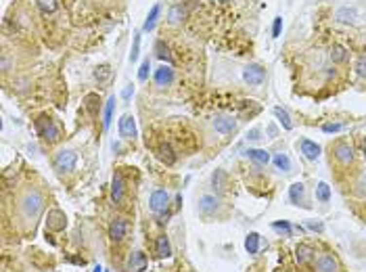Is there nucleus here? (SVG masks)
Returning <instances> with one entry per match:
<instances>
[{
	"label": "nucleus",
	"instance_id": "f257e3e1",
	"mask_svg": "<svg viewBox=\"0 0 366 272\" xmlns=\"http://www.w3.org/2000/svg\"><path fill=\"white\" fill-rule=\"evenodd\" d=\"M19 209H21V214H23L27 220H32V224H34L36 218H40L42 209H44V197H42L38 191L25 193L23 199H21V203H19Z\"/></svg>",
	"mask_w": 366,
	"mask_h": 272
},
{
	"label": "nucleus",
	"instance_id": "f03ea898",
	"mask_svg": "<svg viewBox=\"0 0 366 272\" xmlns=\"http://www.w3.org/2000/svg\"><path fill=\"white\" fill-rule=\"evenodd\" d=\"M36 132L46 143H57L61 138V128L51 115H40L36 120Z\"/></svg>",
	"mask_w": 366,
	"mask_h": 272
},
{
	"label": "nucleus",
	"instance_id": "7ed1b4c3",
	"mask_svg": "<svg viewBox=\"0 0 366 272\" xmlns=\"http://www.w3.org/2000/svg\"><path fill=\"white\" fill-rule=\"evenodd\" d=\"M55 170L59 172H73L75 163H77V153L73 149H61L57 155H55Z\"/></svg>",
	"mask_w": 366,
	"mask_h": 272
},
{
	"label": "nucleus",
	"instance_id": "20e7f679",
	"mask_svg": "<svg viewBox=\"0 0 366 272\" xmlns=\"http://www.w3.org/2000/svg\"><path fill=\"white\" fill-rule=\"evenodd\" d=\"M149 207L153 214H164L167 207H170V193L165 188H155L149 197Z\"/></svg>",
	"mask_w": 366,
	"mask_h": 272
},
{
	"label": "nucleus",
	"instance_id": "39448f33",
	"mask_svg": "<svg viewBox=\"0 0 366 272\" xmlns=\"http://www.w3.org/2000/svg\"><path fill=\"white\" fill-rule=\"evenodd\" d=\"M243 80L249 84V86H262L266 80V69L259 65V63H249L243 69Z\"/></svg>",
	"mask_w": 366,
	"mask_h": 272
},
{
	"label": "nucleus",
	"instance_id": "423d86ee",
	"mask_svg": "<svg viewBox=\"0 0 366 272\" xmlns=\"http://www.w3.org/2000/svg\"><path fill=\"white\" fill-rule=\"evenodd\" d=\"M212 124H214V130L222 136H228V134H235L237 132V120L230 115H216Z\"/></svg>",
	"mask_w": 366,
	"mask_h": 272
},
{
	"label": "nucleus",
	"instance_id": "0eeeda50",
	"mask_svg": "<svg viewBox=\"0 0 366 272\" xmlns=\"http://www.w3.org/2000/svg\"><path fill=\"white\" fill-rule=\"evenodd\" d=\"M128 235V222L126 218H113L109 224V239L113 243H122Z\"/></svg>",
	"mask_w": 366,
	"mask_h": 272
},
{
	"label": "nucleus",
	"instance_id": "6e6552de",
	"mask_svg": "<svg viewBox=\"0 0 366 272\" xmlns=\"http://www.w3.org/2000/svg\"><path fill=\"white\" fill-rule=\"evenodd\" d=\"M65 226H67L65 212H61V209H51V212H48V218H46V228L55 230V233H61V230H65Z\"/></svg>",
	"mask_w": 366,
	"mask_h": 272
},
{
	"label": "nucleus",
	"instance_id": "1a4fd4ad",
	"mask_svg": "<svg viewBox=\"0 0 366 272\" xmlns=\"http://www.w3.org/2000/svg\"><path fill=\"white\" fill-rule=\"evenodd\" d=\"M314 268L316 272H339V262L330 254H320L314 262Z\"/></svg>",
	"mask_w": 366,
	"mask_h": 272
},
{
	"label": "nucleus",
	"instance_id": "9d476101",
	"mask_svg": "<svg viewBox=\"0 0 366 272\" xmlns=\"http://www.w3.org/2000/svg\"><path fill=\"white\" fill-rule=\"evenodd\" d=\"M146 266H149V260H146L145 251H132L130 257H128V264H126V268H128V272H145Z\"/></svg>",
	"mask_w": 366,
	"mask_h": 272
},
{
	"label": "nucleus",
	"instance_id": "9b49d317",
	"mask_svg": "<svg viewBox=\"0 0 366 272\" xmlns=\"http://www.w3.org/2000/svg\"><path fill=\"white\" fill-rule=\"evenodd\" d=\"M289 201L293 205H301V207H306L310 209L312 205L308 203V199H306V186L301 184V182H293L289 186Z\"/></svg>",
	"mask_w": 366,
	"mask_h": 272
},
{
	"label": "nucleus",
	"instance_id": "f8f14e48",
	"mask_svg": "<svg viewBox=\"0 0 366 272\" xmlns=\"http://www.w3.org/2000/svg\"><path fill=\"white\" fill-rule=\"evenodd\" d=\"M297 149L304 153V157L310 159V162H316V159L320 157V145L318 143H314V141H310V138H301V141L297 143Z\"/></svg>",
	"mask_w": 366,
	"mask_h": 272
},
{
	"label": "nucleus",
	"instance_id": "ddd939ff",
	"mask_svg": "<svg viewBox=\"0 0 366 272\" xmlns=\"http://www.w3.org/2000/svg\"><path fill=\"white\" fill-rule=\"evenodd\" d=\"M218 207H220V199H218L216 195H203L199 199V205H197L201 216H212L218 212Z\"/></svg>",
	"mask_w": 366,
	"mask_h": 272
},
{
	"label": "nucleus",
	"instance_id": "4468645a",
	"mask_svg": "<svg viewBox=\"0 0 366 272\" xmlns=\"http://www.w3.org/2000/svg\"><path fill=\"white\" fill-rule=\"evenodd\" d=\"M119 134H122V138H136L138 130H136V122H134V115L126 113L122 115V120H119Z\"/></svg>",
	"mask_w": 366,
	"mask_h": 272
},
{
	"label": "nucleus",
	"instance_id": "2eb2a0df",
	"mask_svg": "<svg viewBox=\"0 0 366 272\" xmlns=\"http://www.w3.org/2000/svg\"><path fill=\"white\" fill-rule=\"evenodd\" d=\"M314 260H316V254L310 245L301 243V245L295 247V262H297L299 266H308V264H312Z\"/></svg>",
	"mask_w": 366,
	"mask_h": 272
},
{
	"label": "nucleus",
	"instance_id": "dca6fc26",
	"mask_svg": "<svg viewBox=\"0 0 366 272\" xmlns=\"http://www.w3.org/2000/svg\"><path fill=\"white\" fill-rule=\"evenodd\" d=\"M172 82H174V69H172V65H161V67L155 69V84H157L159 88L170 86Z\"/></svg>",
	"mask_w": 366,
	"mask_h": 272
},
{
	"label": "nucleus",
	"instance_id": "f3484780",
	"mask_svg": "<svg viewBox=\"0 0 366 272\" xmlns=\"http://www.w3.org/2000/svg\"><path fill=\"white\" fill-rule=\"evenodd\" d=\"M124 193H126L124 178H122V174H115L113 180H111V201H113V205H122Z\"/></svg>",
	"mask_w": 366,
	"mask_h": 272
},
{
	"label": "nucleus",
	"instance_id": "a211bd4d",
	"mask_svg": "<svg viewBox=\"0 0 366 272\" xmlns=\"http://www.w3.org/2000/svg\"><path fill=\"white\" fill-rule=\"evenodd\" d=\"M333 153H335V159H337V162L343 163V165L351 163V159H354V149L349 146V143H337L335 149H333Z\"/></svg>",
	"mask_w": 366,
	"mask_h": 272
},
{
	"label": "nucleus",
	"instance_id": "6ab92c4d",
	"mask_svg": "<svg viewBox=\"0 0 366 272\" xmlns=\"http://www.w3.org/2000/svg\"><path fill=\"white\" fill-rule=\"evenodd\" d=\"M358 9H354V6H339V9L335 11V19L341 21V23H356L358 21Z\"/></svg>",
	"mask_w": 366,
	"mask_h": 272
},
{
	"label": "nucleus",
	"instance_id": "aec40b11",
	"mask_svg": "<svg viewBox=\"0 0 366 272\" xmlns=\"http://www.w3.org/2000/svg\"><path fill=\"white\" fill-rule=\"evenodd\" d=\"M155 254L161 260H165V257H172V243L167 239L165 235H159L157 241H155Z\"/></svg>",
	"mask_w": 366,
	"mask_h": 272
},
{
	"label": "nucleus",
	"instance_id": "412c9836",
	"mask_svg": "<svg viewBox=\"0 0 366 272\" xmlns=\"http://www.w3.org/2000/svg\"><path fill=\"white\" fill-rule=\"evenodd\" d=\"M157 157H159L165 165H174V163H176V153H174V149H172L170 143H161V145H159Z\"/></svg>",
	"mask_w": 366,
	"mask_h": 272
},
{
	"label": "nucleus",
	"instance_id": "4be33fe9",
	"mask_svg": "<svg viewBox=\"0 0 366 272\" xmlns=\"http://www.w3.org/2000/svg\"><path fill=\"white\" fill-rule=\"evenodd\" d=\"M188 15V9L184 4H172L170 6V13H167V19H170V23H180V21H184Z\"/></svg>",
	"mask_w": 366,
	"mask_h": 272
},
{
	"label": "nucleus",
	"instance_id": "5701e85b",
	"mask_svg": "<svg viewBox=\"0 0 366 272\" xmlns=\"http://www.w3.org/2000/svg\"><path fill=\"white\" fill-rule=\"evenodd\" d=\"M84 105H86V111L92 117H96L98 111H101V99H98L96 92H90V94L84 96Z\"/></svg>",
	"mask_w": 366,
	"mask_h": 272
},
{
	"label": "nucleus",
	"instance_id": "b1692460",
	"mask_svg": "<svg viewBox=\"0 0 366 272\" xmlns=\"http://www.w3.org/2000/svg\"><path fill=\"white\" fill-rule=\"evenodd\" d=\"M245 155H247L251 162H256L257 165H266L270 162V153L264 151V149H247V151H245Z\"/></svg>",
	"mask_w": 366,
	"mask_h": 272
},
{
	"label": "nucleus",
	"instance_id": "393cba45",
	"mask_svg": "<svg viewBox=\"0 0 366 272\" xmlns=\"http://www.w3.org/2000/svg\"><path fill=\"white\" fill-rule=\"evenodd\" d=\"M115 96H109V101L105 103V111H103V128L107 130L111 126V120H113V111H115Z\"/></svg>",
	"mask_w": 366,
	"mask_h": 272
},
{
	"label": "nucleus",
	"instance_id": "a878e982",
	"mask_svg": "<svg viewBox=\"0 0 366 272\" xmlns=\"http://www.w3.org/2000/svg\"><path fill=\"white\" fill-rule=\"evenodd\" d=\"M330 61L333 63H346L349 59V53H348V48L346 46H341V44H335L333 48H330Z\"/></svg>",
	"mask_w": 366,
	"mask_h": 272
},
{
	"label": "nucleus",
	"instance_id": "bb28decb",
	"mask_svg": "<svg viewBox=\"0 0 366 272\" xmlns=\"http://www.w3.org/2000/svg\"><path fill=\"white\" fill-rule=\"evenodd\" d=\"M272 162H274V165H276V170H280V172H291V167H293L287 153H276V155L272 157Z\"/></svg>",
	"mask_w": 366,
	"mask_h": 272
},
{
	"label": "nucleus",
	"instance_id": "cd10ccee",
	"mask_svg": "<svg viewBox=\"0 0 366 272\" xmlns=\"http://www.w3.org/2000/svg\"><path fill=\"white\" fill-rule=\"evenodd\" d=\"M245 249H247L249 255H257V251H259V235L257 233L247 235V239H245Z\"/></svg>",
	"mask_w": 366,
	"mask_h": 272
},
{
	"label": "nucleus",
	"instance_id": "c85d7f7f",
	"mask_svg": "<svg viewBox=\"0 0 366 272\" xmlns=\"http://www.w3.org/2000/svg\"><path fill=\"white\" fill-rule=\"evenodd\" d=\"M274 115H276V120L280 122L285 130H293V122H291V115L287 113V109L283 107H274Z\"/></svg>",
	"mask_w": 366,
	"mask_h": 272
},
{
	"label": "nucleus",
	"instance_id": "c756f323",
	"mask_svg": "<svg viewBox=\"0 0 366 272\" xmlns=\"http://www.w3.org/2000/svg\"><path fill=\"white\" fill-rule=\"evenodd\" d=\"M155 54H157V57H159L161 61H165L167 65H172V63H174L170 48H167V46L164 44V42H157V44H155Z\"/></svg>",
	"mask_w": 366,
	"mask_h": 272
},
{
	"label": "nucleus",
	"instance_id": "7c9ffc66",
	"mask_svg": "<svg viewBox=\"0 0 366 272\" xmlns=\"http://www.w3.org/2000/svg\"><path fill=\"white\" fill-rule=\"evenodd\" d=\"M159 11H161L159 4H155L153 9L149 11V15H146V21H145V25H143L145 32H151L153 27H155V21H157V17H159Z\"/></svg>",
	"mask_w": 366,
	"mask_h": 272
},
{
	"label": "nucleus",
	"instance_id": "2f4dec72",
	"mask_svg": "<svg viewBox=\"0 0 366 272\" xmlns=\"http://www.w3.org/2000/svg\"><path fill=\"white\" fill-rule=\"evenodd\" d=\"M316 199L320 203H329L330 201V186L327 182H318V186H316Z\"/></svg>",
	"mask_w": 366,
	"mask_h": 272
},
{
	"label": "nucleus",
	"instance_id": "473e14b6",
	"mask_svg": "<svg viewBox=\"0 0 366 272\" xmlns=\"http://www.w3.org/2000/svg\"><path fill=\"white\" fill-rule=\"evenodd\" d=\"M212 184H214V188H218V191H224V188H226V172L216 170L212 174Z\"/></svg>",
	"mask_w": 366,
	"mask_h": 272
},
{
	"label": "nucleus",
	"instance_id": "72a5a7b5",
	"mask_svg": "<svg viewBox=\"0 0 366 272\" xmlns=\"http://www.w3.org/2000/svg\"><path fill=\"white\" fill-rule=\"evenodd\" d=\"M272 228L276 230V233L285 235V236H289V235L293 233V226H291L287 220H276V222H272Z\"/></svg>",
	"mask_w": 366,
	"mask_h": 272
},
{
	"label": "nucleus",
	"instance_id": "f704fd0d",
	"mask_svg": "<svg viewBox=\"0 0 366 272\" xmlns=\"http://www.w3.org/2000/svg\"><path fill=\"white\" fill-rule=\"evenodd\" d=\"M94 78L101 82V84H105L109 78H111V67L109 65H101V67H96L94 69Z\"/></svg>",
	"mask_w": 366,
	"mask_h": 272
},
{
	"label": "nucleus",
	"instance_id": "c9c22d12",
	"mask_svg": "<svg viewBox=\"0 0 366 272\" xmlns=\"http://www.w3.org/2000/svg\"><path fill=\"white\" fill-rule=\"evenodd\" d=\"M38 9L44 13V15H48V13H55L57 2H55V0H38Z\"/></svg>",
	"mask_w": 366,
	"mask_h": 272
},
{
	"label": "nucleus",
	"instance_id": "e433bc0d",
	"mask_svg": "<svg viewBox=\"0 0 366 272\" xmlns=\"http://www.w3.org/2000/svg\"><path fill=\"white\" fill-rule=\"evenodd\" d=\"M149 69H151V61L145 59L143 63H140V69H138V80L145 82L146 78H149Z\"/></svg>",
	"mask_w": 366,
	"mask_h": 272
},
{
	"label": "nucleus",
	"instance_id": "4c0bfd02",
	"mask_svg": "<svg viewBox=\"0 0 366 272\" xmlns=\"http://www.w3.org/2000/svg\"><path fill=\"white\" fill-rule=\"evenodd\" d=\"M138 53H140V34H134V46H132V53H130V61L132 63L138 59Z\"/></svg>",
	"mask_w": 366,
	"mask_h": 272
},
{
	"label": "nucleus",
	"instance_id": "58836bf2",
	"mask_svg": "<svg viewBox=\"0 0 366 272\" xmlns=\"http://www.w3.org/2000/svg\"><path fill=\"white\" fill-rule=\"evenodd\" d=\"M343 130V124H325L322 126V132L327 134H335V132H341Z\"/></svg>",
	"mask_w": 366,
	"mask_h": 272
},
{
	"label": "nucleus",
	"instance_id": "ea45409f",
	"mask_svg": "<svg viewBox=\"0 0 366 272\" xmlns=\"http://www.w3.org/2000/svg\"><path fill=\"white\" fill-rule=\"evenodd\" d=\"M306 226H308L310 230H314V233H322V230H325V224H322V222H318V220H308Z\"/></svg>",
	"mask_w": 366,
	"mask_h": 272
},
{
	"label": "nucleus",
	"instance_id": "a19ab883",
	"mask_svg": "<svg viewBox=\"0 0 366 272\" xmlns=\"http://www.w3.org/2000/svg\"><path fill=\"white\" fill-rule=\"evenodd\" d=\"M259 138H262V130H259V128H251V130L247 132V141H249V143H257Z\"/></svg>",
	"mask_w": 366,
	"mask_h": 272
},
{
	"label": "nucleus",
	"instance_id": "79ce46f5",
	"mask_svg": "<svg viewBox=\"0 0 366 272\" xmlns=\"http://www.w3.org/2000/svg\"><path fill=\"white\" fill-rule=\"evenodd\" d=\"M356 72H358V75L366 78V57H360L356 61Z\"/></svg>",
	"mask_w": 366,
	"mask_h": 272
},
{
	"label": "nucleus",
	"instance_id": "37998d69",
	"mask_svg": "<svg viewBox=\"0 0 366 272\" xmlns=\"http://www.w3.org/2000/svg\"><path fill=\"white\" fill-rule=\"evenodd\" d=\"M280 27H283V17H274V25H272V36L274 38L280 36Z\"/></svg>",
	"mask_w": 366,
	"mask_h": 272
},
{
	"label": "nucleus",
	"instance_id": "c03bdc74",
	"mask_svg": "<svg viewBox=\"0 0 366 272\" xmlns=\"http://www.w3.org/2000/svg\"><path fill=\"white\" fill-rule=\"evenodd\" d=\"M130 94H134V86L132 84H128V88L124 90V99H130Z\"/></svg>",
	"mask_w": 366,
	"mask_h": 272
},
{
	"label": "nucleus",
	"instance_id": "a18cd8bd",
	"mask_svg": "<svg viewBox=\"0 0 366 272\" xmlns=\"http://www.w3.org/2000/svg\"><path fill=\"white\" fill-rule=\"evenodd\" d=\"M268 132H270V136L274 138V136H276V126H268Z\"/></svg>",
	"mask_w": 366,
	"mask_h": 272
},
{
	"label": "nucleus",
	"instance_id": "49530a36",
	"mask_svg": "<svg viewBox=\"0 0 366 272\" xmlns=\"http://www.w3.org/2000/svg\"><path fill=\"white\" fill-rule=\"evenodd\" d=\"M94 272H103V268H101V266H96V268H94Z\"/></svg>",
	"mask_w": 366,
	"mask_h": 272
},
{
	"label": "nucleus",
	"instance_id": "de8ad7c7",
	"mask_svg": "<svg viewBox=\"0 0 366 272\" xmlns=\"http://www.w3.org/2000/svg\"><path fill=\"white\" fill-rule=\"evenodd\" d=\"M220 2H232V0H220Z\"/></svg>",
	"mask_w": 366,
	"mask_h": 272
}]
</instances>
